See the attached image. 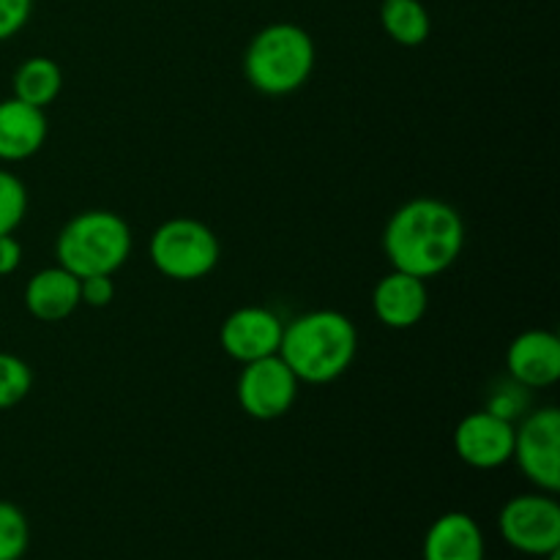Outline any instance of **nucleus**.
<instances>
[{
	"label": "nucleus",
	"instance_id": "6e6552de",
	"mask_svg": "<svg viewBox=\"0 0 560 560\" xmlns=\"http://www.w3.org/2000/svg\"><path fill=\"white\" fill-rule=\"evenodd\" d=\"M299 386V377L277 353L244 364L238 375V386H235V397H238L241 410L249 419L277 421L295 405Z\"/></svg>",
	"mask_w": 560,
	"mask_h": 560
},
{
	"label": "nucleus",
	"instance_id": "2eb2a0df",
	"mask_svg": "<svg viewBox=\"0 0 560 560\" xmlns=\"http://www.w3.org/2000/svg\"><path fill=\"white\" fill-rule=\"evenodd\" d=\"M485 534L465 512H448L424 536V560H485Z\"/></svg>",
	"mask_w": 560,
	"mask_h": 560
},
{
	"label": "nucleus",
	"instance_id": "4be33fe9",
	"mask_svg": "<svg viewBox=\"0 0 560 560\" xmlns=\"http://www.w3.org/2000/svg\"><path fill=\"white\" fill-rule=\"evenodd\" d=\"M115 301V282L107 273H96V277L80 279V304L91 306V310H104Z\"/></svg>",
	"mask_w": 560,
	"mask_h": 560
},
{
	"label": "nucleus",
	"instance_id": "6ab92c4d",
	"mask_svg": "<svg viewBox=\"0 0 560 560\" xmlns=\"http://www.w3.org/2000/svg\"><path fill=\"white\" fill-rule=\"evenodd\" d=\"M33 372L20 355L0 353V410L20 405L31 394Z\"/></svg>",
	"mask_w": 560,
	"mask_h": 560
},
{
	"label": "nucleus",
	"instance_id": "9d476101",
	"mask_svg": "<svg viewBox=\"0 0 560 560\" xmlns=\"http://www.w3.org/2000/svg\"><path fill=\"white\" fill-rule=\"evenodd\" d=\"M284 323L279 320L277 312L266 306H241L224 317L219 328V345L224 353L238 364L277 355L282 345Z\"/></svg>",
	"mask_w": 560,
	"mask_h": 560
},
{
	"label": "nucleus",
	"instance_id": "f8f14e48",
	"mask_svg": "<svg viewBox=\"0 0 560 560\" xmlns=\"http://www.w3.org/2000/svg\"><path fill=\"white\" fill-rule=\"evenodd\" d=\"M427 310H430L427 279L413 277V273L392 268L386 277L377 279L375 290H372V312L383 326L394 328V331L419 326Z\"/></svg>",
	"mask_w": 560,
	"mask_h": 560
},
{
	"label": "nucleus",
	"instance_id": "f03ea898",
	"mask_svg": "<svg viewBox=\"0 0 560 560\" xmlns=\"http://www.w3.org/2000/svg\"><path fill=\"white\" fill-rule=\"evenodd\" d=\"M359 353V331L353 320L337 310H315L293 317L282 331L279 355L299 383L323 386L353 364Z\"/></svg>",
	"mask_w": 560,
	"mask_h": 560
},
{
	"label": "nucleus",
	"instance_id": "7ed1b4c3",
	"mask_svg": "<svg viewBox=\"0 0 560 560\" xmlns=\"http://www.w3.org/2000/svg\"><path fill=\"white\" fill-rule=\"evenodd\" d=\"M317 49L295 22H273L252 36L244 52V74L266 96H288L304 88L315 71Z\"/></svg>",
	"mask_w": 560,
	"mask_h": 560
},
{
	"label": "nucleus",
	"instance_id": "1a4fd4ad",
	"mask_svg": "<svg viewBox=\"0 0 560 560\" xmlns=\"http://www.w3.org/2000/svg\"><path fill=\"white\" fill-rule=\"evenodd\" d=\"M454 452L476 470H495L512 463L514 421L501 419L487 408L474 410L454 430Z\"/></svg>",
	"mask_w": 560,
	"mask_h": 560
},
{
	"label": "nucleus",
	"instance_id": "f257e3e1",
	"mask_svg": "<svg viewBox=\"0 0 560 560\" xmlns=\"http://www.w3.org/2000/svg\"><path fill=\"white\" fill-rule=\"evenodd\" d=\"M465 222L459 211L438 197H416L392 213L383 230V252L392 268L432 279L448 271L463 255Z\"/></svg>",
	"mask_w": 560,
	"mask_h": 560
},
{
	"label": "nucleus",
	"instance_id": "5701e85b",
	"mask_svg": "<svg viewBox=\"0 0 560 560\" xmlns=\"http://www.w3.org/2000/svg\"><path fill=\"white\" fill-rule=\"evenodd\" d=\"M33 14V0H0V42L16 36Z\"/></svg>",
	"mask_w": 560,
	"mask_h": 560
},
{
	"label": "nucleus",
	"instance_id": "20e7f679",
	"mask_svg": "<svg viewBox=\"0 0 560 560\" xmlns=\"http://www.w3.org/2000/svg\"><path fill=\"white\" fill-rule=\"evenodd\" d=\"M131 228L124 217L104 208L82 211L63 224L55 241L58 266L74 273L77 279L107 273L113 277L126 266L131 255Z\"/></svg>",
	"mask_w": 560,
	"mask_h": 560
},
{
	"label": "nucleus",
	"instance_id": "4468645a",
	"mask_svg": "<svg viewBox=\"0 0 560 560\" xmlns=\"http://www.w3.org/2000/svg\"><path fill=\"white\" fill-rule=\"evenodd\" d=\"M25 310L42 323H60L80 306V279L63 266L42 268L25 284Z\"/></svg>",
	"mask_w": 560,
	"mask_h": 560
},
{
	"label": "nucleus",
	"instance_id": "f3484780",
	"mask_svg": "<svg viewBox=\"0 0 560 560\" xmlns=\"http://www.w3.org/2000/svg\"><path fill=\"white\" fill-rule=\"evenodd\" d=\"M381 25L399 47H421L432 33L430 11L421 0H383Z\"/></svg>",
	"mask_w": 560,
	"mask_h": 560
},
{
	"label": "nucleus",
	"instance_id": "423d86ee",
	"mask_svg": "<svg viewBox=\"0 0 560 560\" xmlns=\"http://www.w3.org/2000/svg\"><path fill=\"white\" fill-rule=\"evenodd\" d=\"M503 541L523 556L545 558L560 550V503L550 492H528L506 501L498 517Z\"/></svg>",
	"mask_w": 560,
	"mask_h": 560
},
{
	"label": "nucleus",
	"instance_id": "dca6fc26",
	"mask_svg": "<svg viewBox=\"0 0 560 560\" xmlns=\"http://www.w3.org/2000/svg\"><path fill=\"white\" fill-rule=\"evenodd\" d=\"M60 88H63V71L52 58H44V55L25 58L11 77L14 98L38 109H47L58 98Z\"/></svg>",
	"mask_w": 560,
	"mask_h": 560
},
{
	"label": "nucleus",
	"instance_id": "aec40b11",
	"mask_svg": "<svg viewBox=\"0 0 560 560\" xmlns=\"http://www.w3.org/2000/svg\"><path fill=\"white\" fill-rule=\"evenodd\" d=\"M27 213V189L14 173L0 170V235L14 233Z\"/></svg>",
	"mask_w": 560,
	"mask_h": 560
},
{
	"label": "nucleus",
	"instance_id": "b1692460",
	"mask_svg": "<svg viewBox=\"0 0 560 560\" xmlns=\"http://www.w3.org/2000/svg\"><path fill=\"white\" fill-rule=\"evenodd\" d=\"M22 262V244L14 238V233L0 235V277H9L20 268Z\"/></svg>",
	"mask_w": 560,
	"mask_h": 560
},
{
	"label": "nucleus",
	"instance_id": "0eeeda50",
	"mask_svg": "<svg viewBox=\"0 0 560 560\" xmlns=\"http://www.w3.org/2000/svg\"><path fill=\"white\" fill-rule=\"evenodd\" d=\"M512 459L523 470L525 479L541 492L556 495L560 490V410L547 408L530 410L514 427Z\"/></svg>",
	"mask_w": 560,
	"mask_h": 560
},
{
	"label": "nucleus",
	"instance_id": "a211bd4d",
	"mask_svg": "<svg viewBox=\"0 0 560 560\" xmlns=\"http://www.w3.org/2000/svg\"><path fill=\"white\" fill-rule=\"evenodd\" d=\"M31 545V525L20 506L0 501V560H22Z\"/></svg>",
	"mask_w": 560,
	"mask_h": 560
},
{
	"label": "nucleus",
	"instance_id": "9b49d317",
	"mask_svg": "<svg viewBox=\"0 0 560 560\" xmlns=\"http://www.w3.org/2000/svg\"><path fill=\"white\" fill-rule=\"evenodd\" d=\"M509 381L523 388H550L560 377V339L545 328L517 334L506 350Z\"/></svg>",
	"mask_w": 560,
	"mask_h": 560
},
{
	"label": "nucleus",
	"instance_id": "412c9836",
	"mask_svg": "<svg viewBox=\"0 0 560 560\" xmlns=\"http://www.w3.org/2000/svg\"><path fill=\"white\" fill-rule=\"evenodd\" d=\"M525 392H528V388L509 381L506 386H501L495 394H492L490 402H487V410H492V413L509 421L520 419V416H525V408H528V397H525Z\"/></svg>",
	"mask_w": 560,
	"mask_h": 560
},
{
	"label": "nucleus",
	"instance_id": "ddd939ff",
	"mask_svg": "<svg viewBox=\"0 0 560 560\" xmlns=\"http://www.w3.org/2000/svg\"><path fill=\"white\" fill-rule=\"evenodd\" d=\"M47 142V115L20 98L0 102V162H25Z\"/></svg>",
	"mask_w": 560,
	"mask_h": 560
},
{
	"label": "nucleus",
	"instance_id": "39448f33",
	"mask_svg": "<svg viewBox=\"0 0 560 560\" xmlns=\"http://www.w3.org/2000/svg\"><path fill=\"white\" fill-rule=\"evenodd\" d=\"M148 255L162 277L173 282H197L217 268L222 246L206 222L175 217L153 230Z\"/></svg>",
	"mask_w": 560,
	"mask_h": 560
}]
</instances>
